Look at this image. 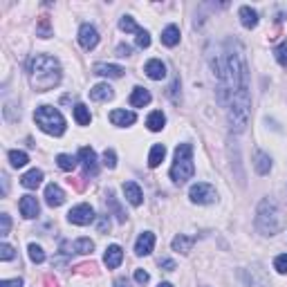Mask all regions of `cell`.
<instances>
[{"label":"cell","instance_id":"1","mask_svg":"<svg viewBox=\"0 0 287 287\" xmlns=\"http://www.w3.org/2000/svg\"><path fill=\"white\" fill-rule=\"evenodd\" d=\"M30 83L36 92H47L61 83V65L54 56L36 54L30 61Z\"/></svg>","mask_w":287,"mask_h":287},{"label":"cell","instance_id":"2","mask_svg":"<svg viewBox=\"0 0 287 287\" xmlns=\"http://www.w3.org/2000/svg\"><path fill=\"white\" fill-rule=\"evenodd\" d=\"M256 227L260 229L263 233H267V236H274V233L283 231V227H285L283 211L278 209V204L272 198H265L260 202V206H258V211H256Z\"/></svg>","mask_w":287,"mask_h":287},{"label":"cell","instance_id":"3","mask_svg":"<svg viewBox=\"0 0 287 287\" xmlns=\"http://www.w3.org/2000/svg\"><path fill=\"white\" fill-rule=\"evenodd\" d=\"M229 123H231L233 133H243L249 121V112H251V97H249V88L236 92L229 99Z\"/></svg>","mask_w":287,"mask_h":287},{"label":"cell","instance_id":"4","mask_svg":"<svg viewBox=\"0 0 287 287\" xmlns=\"http://www.w3.org/2000/svg\"><path fill=\"white\" fill-rule=\"evenodd\" d=\"M193 175H195L193 146L191 144H179L177 150H175V162H173V166H171V179L175 184H184Z\"/></svg>","mask_w":287,"mask_h":287},{"label":"cell","instance_id":"5","mask_svg":"<svg viewBox=\"0 0 287 287\" xmlns=\"http://www.w3.org/2000/svg\"><path fill=\"white\" fill-rule=\"evenodd\" d=\"M34 121L41 126V131H45L47 135H54V137H59V135L65 133L63 115H61L56 108H52V106H41V108H36V112H34Z\"/></svg>","mask_w":287,"mask_h":287},{"label":"cell","instance_id":"6","mask_svg":"<svg viewBox=\"0 0 287 287\" xmlns=\"http://www.w3.org/2000/svg\"><path fill=\"white\" fill-rule=\"evenodd\" d=\"M189 198L195 202V204H211V202H216V189L211 187V184H193L189 191Z\"/></svg>","mask_w":287,"mask_h":287},{"label":"cell","instance_id":"7","mask_svg":"<svg viewBox=\"0 0 287 287\" xmlns=\"http://www.w3.org/2000/svg\"><path fill=\"white\" fill-rule=\"evenodd\" d=\"M67 220H70L72 224H79V227H86V224H90L94 220V211L90 204H79V206H74V209H70Z\"/></svg>","mask_w":287,"mask_h":287},{"label":"cell","instance_id":"8","mask_svg":"<svg viewBox=\"0 0 287 287\" xmlns=\"http://www.w3.org/2000/svg\"><path fill=\"white\" fill-rule=\"evenodd\" d=\"M79 43H81L83 49H94L99 43V32L92 25H81V30H79Z\"/></svg>","mask_w":287,"mask_h":287},{"label":"cell","instance_id":"9","mask_svg":"<svg viewBox=\"0 0 287 287\" xmlns=\"http://www.w3.org/2000/svg\"><path fill=\"white\" fill-rule=\"evenodd\" d=\"M79 157H81V162H83L86 175H97V173H99V164H97V155H94V150L88 148V146H83V148L79 150Z\"/></svg>","mask_w":287,"mask_h":287},{"label":"cell","instance_id":"10","mask_svg":"<svg viewBox=\"0 0 287 287\" xmlns=\"http://www.w3.org/2000/svg\"><path fill=\"white\" fill-rule=\"evenodd\" d=\"M18 206H20L22 218H27V220L36 218V216H38V211H41V204H38V200L34 198V195H22Z\"/></svg>","mask_w":287,"mask_h":287},{"label":"cell","instance_id":"11","mask_svg":"<svg viewBox=\"0 0 287 287\" xmlns=\"http://www.w3.org/2000/svg\"><path fill=\"white\" fill-rule=\"evenodd\" d=\"M153 247H155V236L150 231H144L137 238V243H135V254L137 256H148L150 251H153Z\"/></svg>","mask_w":287,"mask_h":287},{"label":"cell","instance_id":"12","mask_svg":"<svg viewBox=\"0 0 287 287\" xmlns=\"http://www.w3.org/2000/svg\"><path fill=\"white\" fill-rule=\"evenodd\" d=\"M121 260H123V249L119 245H110L108 249H106V256H103L106 267H108V269H117L121 265Z\"/></svg>","mask_w":287,"mask_h":287},{"label":"cell","instance_id":"13","mask_svg":"<svg viewBox=\"0 0 287 287\" xmlns=\"http://www.w3.org/2000/svg\"><path fill=\"white\" fill-rule=\"evenodd\" d=\"M45 202H47L49 206H61L65 202L63 189H61L59 184H47V189H45Z\"/></svg>","mask_w":287,"mask_h":287},{"label":"cell","instance_id":"14","mask_svg":"<svg viewBox=\"0 0 287 287\" xmlns=\"http://www.w3.org/2000/svg\"><path fill=\"white\" fill-rule=\"evenodd\" d=\"M110 121L115 123V126L126 128V126H133V123L137 121V117H135V112H131V110H112Z\"/></svg>","mask_w":287,"mask_h":287},{"label":"cell","instance_id":"15","mask_svg":"<svg viewBox=\"0 0 287 287\" xmlns=\"http://www.w3.org/2000/svg\"><path fill=\"white\" fill-rule=\"evenodd\" d=\"M144 72H146V76L153 79V81H162V79L166 76V67H164V63H162V61H157V59L148 61V63L144 65Z\"/></svg>","mask_w":287,"mask_h":287},{"label":"cell","instance_id":"16","mask_svg":"<svg viewBox=\"0 0 287 287\" xmlns=\"http://www.w3.org/2000/svg\"><path fill=\"white\" fill-rule=\"evenodd\" d=\"M94 74L99 76H108V79H121L123 76V67L119 65H110V63H97L92 67Z\"/></svg>","mask_w":287,"mask_h":287},{"label":"cell","instance_id":"17","mask_svg":"<svg viewBox=\"0 0 287 287\" xmlns=\"http://www.w3.org/2000/svg\"><path fill=\"white\" fill-rule=\"evenodd\" d=\"M123 195H126V200L131 202L133 206H139V204H142V202H144L142 189H139L135 182H126V184H123Z\"/></svg>","mask_w":287,"mask_h":287},{"label":"cell","instance_id":"18","mask_svg":"<svg viewBox=\"0 0 287 287\" xmlns=\"http://www.w3.org/2000/svg\"><path fill=\"white\" fill-rule=\"evenodd\" d=\"M43 182V171H38V168H32V171H27L25 175L20 177V184L25 189H38Z\"/></svg>","mask_w":287,"mask_h":287},{"label":"cell","instance_id":"19","mask_svg":"<svg viewBox=\"0 0 287 287\" xmlns=\"http://www.w3.org/2000/svg\"><path fill=\"white\" fill-rule=\"evenodd\" d=\"M150 103V92L146 88H135L131 94V106L133 108H144Z\"/></svg>","mask_w":287,"mask_h":287},{"label":"cell","instance_id":"20","mask_svg":"<svg viewBox=\"0 0 287 287\" xmlns=\"http://www.w3.org/2000/svg\"><path fill=\"white\" fill-rule=\"evenodd\" d=\"M106 204H108V209H110L112 213H115L117 220H119L121 224L126 222V218H128V216H126V211L121 209L119 202H117V198H115V193H112V191H108V193H106Z\"/></svg>","mask_w":287,"mask_h":287},{"label":"cell","instance_id":"21","mask_svg":"<svg viewBox=\"0 0 287 287\" xmlns=\"http://www.w3.org/2000/svg\"><path fill=\"white\" fill-rule=\"evenodd\" d=\"M112 88L108 86V83H99V86H94L92 90H90V99L92 101H108L112 99Z\"/></svg>","mask_w":287,"mask_h":287},{"label":"cell","instance_id":"22","mask_svg":"<svg viewBox=\"0 0 287 287\" xmlns=\"http://www.w3.org/2000/svg\"><path fill=\"white\" fill-rule=\"evenodd\" d=\"M164 157H166V146L164 144H155L153 148H150V155H148V166L157 168L162 162H164Z\"/></svg>","mask_w":287,"mask_h":287},{"label":"cell","instance_id":"23","mask_svg":"<svg viewBox=\"0 0 287 287\" xmlns=\"http://www.w3.org/2000/svg\"><path fill=\"white\" fill-rule=\"evenodd\" d=\"M164 123H166V117L162 110L150 112V117L146 119V126H148V131H153V133H160L162 128H164Z\"/></svg>","mask_w":287,"mask_h":287},{"label":"cell","instance_id":"24","mask_svg":"<svg viewBox=\"0 0 287 287\" xmlns=\"http://www.w3.org/2000/svg\"><path fill=\"white\" fill-rule=\"evenodd\" d=\"M240 22H243V27H247V30H254L258 25V14L251 7H240Z\"/></svg>","mask_w":287,"mask_h":287},{"label":"cell","instance_id":"25","mask_svg":"<svg viewBox=\"0 0 287 287\" xmlns=\"http://www.w3.org/2000/svg\"><path fill=\"white\" fill-rule=\"evenodd\" d=\"M193 245H195V240L193 238H189V236H175L173 238V249L175 251H182V254H189L191 249H193Z\"/></svg>","mask_w":287,"mask_h":287},{"label":"cell","instance_id":"26","mask_svg":"<svg viewBox=\"0 0 287 287\" xmlns=\"http://www.w3.org/2000/svg\"><path fill=\"white\" fill-rule=\"evenodd\" d=\"M254 166H256L258 175H267V173L272 171V160H269V155H267V153H260V150H258V153H256Z\"/></svg>","mask_w":287,"mask_h":287},{"label":"cell","instance_id":"27","mask_svg":"<svg viewBox=\"0 0 287 287\" xmlns=\"http://www.w3.org/2000/svg\"><path fill=\"white\" fill-rule=\"evenodd\" d=\"M162 43L168 45V47H175L179 43V30L175 25H168L164 32H162Z\"/></svg>","mask_w":287,"mask_h":287},{"label":"cell","instance_id":"28","mask_svg":"<svg viewBox=\"0 0 287 287\" xmlns=\"http://www.w3.org/2000/svg\"><path fill=\"white\" fill-rule=\"evenodd\" d=\"M70 247L74 254H92V249H94V243L90 238H79V240H74L72 245H67Z\"/></svg>","mask_w":287,"mask_h":287},{"label":"cell","instance_id":"29","mask_svg":"<svg viewBox=\"0 0 287 287\" xmlns=\"http://www.w3.org/2000/svg\"><path fill=\"white\" fill-rule=\"evenodd\" d=\"M36 36H41V38H49V36H52V22H49L47 16H38Z\"/></svg>","mask_w":287,"mask_h":287},{"label":"cell","instance_id":"30","mask_svg":"<svg viewBox=\"0 0 287 287\" xmlns=\"http://www.w3.org/2000/svg\"><path fill=\"white\" fill-rule=\"evenodd\" d=\"M74 119H76L79 126H88L92 117H90V110L86 108V106H83V103H76V106H74Z\"/></svg>","mask_w":287,"mask_h":287},{"label":"cell","instance_id":"31","mask_svg":"<svg viewBox=\"0 0 287 287\" xmlns=\"http://www.w3.org/2000/svg\"><path fill=\"white\" fill-rule=\"evenodd\" d=\"M56 166H59L61 171L70 173V171H74V168H76V160L72 155H59V157H56Z\"/></svg>","mask_w":287,"mask_h":287},{"label":"cell","instance_id":"32","mask_svg":"<svg viewBox=\"0 0 287 287\" xmlns=\"http://www.w3.org/2000/svg\"><path fill=\"white\" fill-rule=\"evenodd\" d=\"M9 162L14 168H20L30 162V157H27V153H22V150H9Z\"/></svg>","mask_w":287,"mask_h":287},{"label":"cell","instance_id":"33","mask_svg":"<svg viewBox=\"0 0 287 287\" xmlns=\"http://www.w3.org/2000/svg\"><path fill=\"white\" fill-rule=\"evenodd\" d=\"M119 27H121V30L126 32V34H139V32H142V30L137 27V22H135L131 16H123V18L119 20Z\"/></svg>","mask_w":287,"mask_h":287},{"label":"cell","instance_id":"34","mask_svg":"<svg viewBox=\"0 0 287 287\" xmlns=\"http://www.w3.org/2000/svg\"><path fill=\"white\" fill-rule=\"evenodd\" d=\"M30 258H32V263L41 265V263L45 260V251H43L38 245H30Z\"/></svg>","mask_w":287,"mask_h":287},{"label":"cell","instance_id":"35","mask_svg":"<svg viewBox=\"0 0 287 287\" xmlns=\"http://www.w3.org/2000/svg\"><path fill=\"white\" fill-rule=\"evenodd\" d=\"M103 166L106 168H115L117 166V155H115V150H112V148H106V153H103Z\"/></svg>","mask_w":287,"mask_h":287},{"label":"cell","instance_id":"36","mask_svg":"<svg viewBox=\"0 0 287 287\" xmlns=\"http://www.w3.org/2000/svg\"><path fill=\"white\" fill-rule=\"evenodd\" d=\"M274 54H276V61H278V63L283 65V67H287V43L278 45L276 52H274Z\"/></svg>","mask_w":287,"mask_h":287},{"label":"cell","instance_id":"37","mask_svg":"<svg viewBox=\"0 0 287 287\" xmlns=\"http://www.w3.org/2000/svg\"><path fill=\"white\" fill-rule=\"evenodd\" d=\"M74 272L76 274H94L97 272V265H94V263H81V265L74 267Z\"/></svg>","mask_w":287,"mask_h":287},{"label":"cell","instance_id":"38","mask_svg":"<svg viewBox=\"0 0 287 287\" xmlns=\"http://www.w3.org/2000/svg\"><path fill=\"white\" fill-rule=\"evenodd\" d=\"M274 267H276L278 274H287V254H280L276 260H274Z\"/></svg>","mask_w":287,"mask_h":287},{"label":"cell","instance_id":"39","mask_svg":"<svg viewBox=\"0 0 287 287\" xmlns=\"http://www.w3.org/2000/svg\"><path fill=\"white\" fill-rule=\"evenodd\" d=\"M0 258H3V260H11V258H14V247L7 243L0 245Z\"/></svg>","mask_w":287,"mask_h":287},{"label":"cell","instance_id":"40","mask_svg":"<svg viewBox=\"0 0 287 287\" xmlns=\"http://www.w3.org/2000/svg\"><path fill=\"white\" fill-rule=\"evenodd\" d=\"M97 229H99V233H108L110 231V218L108 216H99Z\"/></svg>","mask_w":287,"mask_h":287},{"label":"cell","instance_id":"41","mask_svg":"<svg viewBox=\"0 0 287 287\" xmlns=\"http://www.w3.org/2000/svg\"><path fill=\"white\" fill-rule=\"evenodd\" d=\"M9 227H11L9 216H7V213H3V216H0V236H7L9 233Z\"/></svg>","mask_w":287,"mask_h":287},{"label":"cell","instance_id":"42","mask_svg":"<svg viewBox=\"0 0 287 287\" xmlns=\"http://www.w3.org/2000/svg\"><path fill=\"white\" fill-rule=\"evenodd\" d=\"M150 45V36H148V32H139L137 34V47H142V49H146Z\"/></svg>","mask_w":287,"mask_h":287},{"label":"cell","instance_id":"43","mask_svg":"<svg viewBox=\"0 0 287 287\" xmlns=\"http://www.w3.org/2000/svg\"><path fill=\"white\" fill-rule=\"evenodd\" d=\"M67 184H70V187H74V191H79V193H81V191H86V184H83L81 177H70V179H67Z\"/></svg>","mask_w":287,"mask_h":287},{"label":"cell","instance_id":"44","mask_svg":"<svg viewBox=\"0 0 287 287\" xmlns=\"http://www.w3.org/2000/svg\"><path fill=\"white\" fill-rule=\"evenodd\" d=\"M148 272H144V269H137V272H135V280H137V283L139 285H146V283H148Z\"/></svg>","mask_w":287,"mask_h":287},{"label":"cell","instance_id":"45","mask_svg":"<svg viewBox=\"0 0 287 287\" xmlns=\"http://www.w3.org/2000/svg\"><path fill=\"white\" fill-rule=\"evenodd\" d=\"M133 54V47L131 45H119V47H117V56H131Z\"/></svg>","mask_w":287,"mask_h":287},{"label":"cell","instance_id":"46","mask_svg":"<svg viewBox=\"0 0 287 287\" xmlns=\"http://www.w3.org/2000/svg\"><path fill=\"white\" fill-rule=\"evenodd\" d=\"M160 267L166 269V272H173V269H175V263H173L171 258H164V260H160Z\"/></svg>","mask_w":287,"mask_h":287},{"label":"cell","instance_id":"47","mask_svg":"<svg viewBox=\"0 0 287 287\" xmlns=\"http://www.w3.org/2000/svg\"><path fill=\"white\" fill-rule=\"evenodd\" d=\"M0 287H22V280L20 278H11V280H3Z\"/></svg>","mask_w":287,"mask_h":287},{"label":"cell","instance_id":"48","mask_svg":"<svg viewBox=\"0 0 287 287\" xmlns=\"http://www.w3.org/2000/svg\"><path fill=\"white\" fill-rule=\"evenodd\" d=\"M43 283H45V287H59V280H56L54 276H45Z\"/></svg>","mask_w":287,"mask_h":287},{"label":"cell","instance_id":"49","mask_svg":"<svg viewBox=\"0 0 287 287\" xmlns=\"http://www.w3.org/2000/svg\"><path fill=\"white\" fill-rule=\"evenodd\" d=\"M115 287H131V283H128L126 278H117L115 280Z\"/></svg>","mask_w":287,"mask_h":287},{"label":"cell","instance_id":"50","mask_svg":"<svg viewBox=\"0 0 287 287\" xmlns=\"http://www.w3.org/2000/svg\"><path fill=\"white\" fill-rule=\"evenodd\" d=\"M157 287H173V285H171V283H160Z\"/></svg>","mask_w":287,"mask_h":287}]
</instances>
